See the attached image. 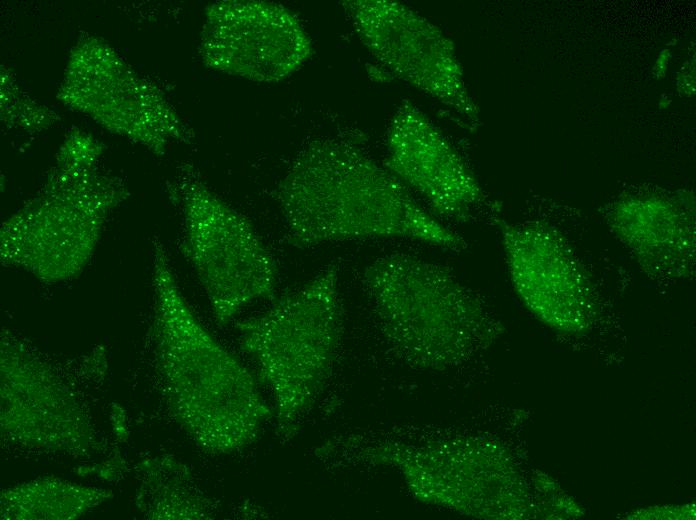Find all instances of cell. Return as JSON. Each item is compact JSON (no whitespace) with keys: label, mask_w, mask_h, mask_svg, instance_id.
Here are the masks:
<instances>
[{"label":"cell","mask_w":696,"mask_h":520,"mask_svg":"<svg viewBox=\"0 0 696 520\" xmlns=\"http://www.w3.org/2000/svg\"><path fill=\"white\" fill-rule=\"evenodd\" d=\"M153 246L150 347L161 395L204 451H240L256 440L272 412L250 371L192 312L163 245Z\"/></svg>","instance_id":"6da1fadb"},{"label":"cell","mask_w":696,"mask_h":520,"mask_svg":"<svg viewBox=\"0 0 696 520\" xmlns=\"http://www.w3.org/2000/svg\"><path fill=\"white\" fill-rule=\"evenodd\" d=\"M277 200L288 241L299 248L372 238L466 247L385 165L343 140L307 143L281 179Z\"/></svg>","instance_id":"7a4b0ae2"},{"label":"cell","mask_w":696,"mask_h":520,"mask_svg":"<svg viewBox=\"0 0 696 520\" xmlns=\"http://www.w3.org/2000/svg\"><path fill=\"white\" fill-rule=\"evenodd\" d=\"M339 267L330 264L263 313L237 323L241 350L269 388L278 435L295 437L329 378L343 331Z\"/></svg>","instance_id":"3957f363"},{"label":"cell","mask_w":696,"mask_h":520,"mask_svg":"<svg viewBox=\"0 0 696 520\" xmlns=\"http://www.w3.org/2000/svg\"><path fill=\"white\" fill-rule=\"evenodd\" d=\"M363 282L388 343L416 365L458 363L494 333L472 291L436 262L386 254L366 267Z\"/></svg>","instance_id":"277c9868"},{"label":"cell","mask_w":696,"mask_h":520,"mask_svg":"<svg viewBox=\"0 0 696 520\" xmlns=\"http://www.w3.org/2000/svg\"><path fill=\"white\" fill-rule=\"evenodd\" d=\"M93 157L66 155L44 193L6 222L0 233L3 266L55 284L77 277L98 245L109 209L122 196L97 174Z\"/></svg>","instance_id":"5b68a950"},{"label":"cell","mask_w":696,"mask_h":520,"mask_svg":"<svg viewBox=\"0 0 696 520\" xmlns=\"http://www.w3.org/2000/svg\"><path fill=\"white\" fill-rule=\"evenodd\" d=\"M182 250L209 300L218 325L248 304L274 294L277 265L250 221L203 183L182 188Z\"/></svg>","instance_id":"8992f818"},{"label":"cell","mask_w":696,"mask_h":520,"mask_svg":"<svg viewBox=\"0 0 696 520\" xmlns=\"http://www.w3.org/2000/svg\"><path fill=\"white\" fill-rule=\"evenodd\" d=\"M342 6L363 44L384 67L468 126L478 125V107L455 47L439 27L396 1L348 0Z\"/></svg>","instance_id":"52a82bcc"},{"label":"cell","mask_w":696,"mask_h":520,"mask_svg":"<svg viewBox=\"0 0 696 520\" xmlns=\"http://www.w3.org/2000/svg\"><path fill=\"white\" fill-rule=\"evenodd\" d=\"M0 366L3 437L25 447L75 455L95 446L90 421L55 366L6 330Z\"/></svg>","instance_id":"ba28073f"},{"label":"cell","mask_w":696,"mask_h":520,"mask_svg":"<svg viewBox=\"0 0 696 520\" xmlns=\"http://www.w3.org/2000/svg\"><path fill=\"white\" fill-rule=\"evenodd\" d=\"M202 51L216 69L257 83H276L304 65L312 43L299 18L281 4L223 1L208 12Z\"/></svg>","instance_id":"9c48e42d"},{"label":"cell","mask_w":696,"mask_h":520,"mask_svg":"<svg viewBox=\"0 0 696 520\" xmlns=\"http://www.w3.org/2000/svg\"><path fill=\"white\" fill-rule=\"evenodd\" d=\"M512 285L542 322L563 332H580L592 318L589 277L561 235L542 223L500 222Z\"/></svg>","instance_id":"30bf717a"},{"label":"cell","mask_w":696,"mask_h":520,"mask_svg":"<svg viewBox=\"0 0 696 520\" xmlns=\"http://www.w3.org/2000/svg\"><path fill=\"white\" fill-rule=\"evenodd\" d=\"M386 147V168L440 221L465 222L485 203L462 156L412 102H403L394 113Z\"/></svg>","instance_id":"8fae6325"},{"label":"cell","mask_w":696,"mask_h":520,"mask_svg":"<svg viewBox=\"0 0 696 520\" xmlns=\"http://www.w3.org/2000/svg\"><path fill=\"white\" fill-rule=\"evenodd\" d=\"M691 202L664 195H628L608 211L610 227L646 271L686 277L695 263Z\"/></svg>","instance_id":"7c38bea8"},{"label":"cell","mask_w":696,"mask_h":520,"mask_svg":"<svg viewBox=\"0 0 696 520\" xmlns=\"http://www.w3.org/2000/svg\"><path fill=\"white\" fill-rule=\"evenodd\" d=\"M145 481L140 501L153 519H204L212 515V503L198 489L192 475L173 458H156L142 468Z\"/></svg>","instance_id":"4fadbf2b"},{"label":"cell","mask_w":696,"mask_h":520,"mask_svg":"<svg viewBox=\"0 0 696 520\" xmlns=\"http://www.w3.org/2000/svg\"><path fill=\"white\" fill-rule=\"evenodd\" d=\"M110 498V491L44 479L5 490L1 515L5 519H72Z\"/></svg>","instance_id":"5bb4252c"},{"label":"cell","mask_w":696,"mask_h":520,"mask_svg":"<svg viewBox=\"0 0 696 520\" xmlns=\"http://www.w3.org/2000/svg\"><path fill=\"white\" fill-rule=\"evenodd\" d=\"M694 65L689 67L683 66L682 71L678 75L677 85L679 92L685 96H692L695 91Z\"/></svg>","instance_id":"9a60e30c"},{"label":"cell","mask_w":696,"mask_h":520,"mask_svg":"<svg viewBox=\"0 0 696 520\" xmlns=\"http://www.w3.org/2000/svg\"><path fill=\"white\" fill-rule=\"evenodd\" d=\"M671 57V51L669 48L663 49L656 62L654 65V74L657 78H662L664 77L666 70H667V65L669 63Z\"/></svg>","instance_id":"2e32d148"}]
</instances>
